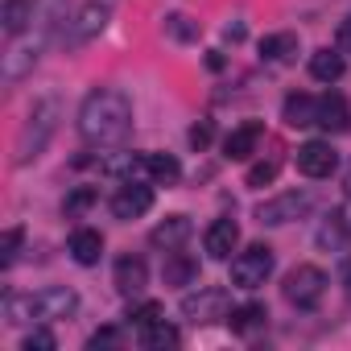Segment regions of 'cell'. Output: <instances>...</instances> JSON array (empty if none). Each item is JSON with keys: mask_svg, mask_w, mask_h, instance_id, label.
I'll use <instances>...</instances> for the list:
<instances>
[{"mask_svg": "<svg viewBox=\"0 0 351 351\" xmlns=\"http://www.w3.org/2000/svg\"><path fill=\"white\" fill-rule=\"evenodd\" d=\"M265 318H269V310H265L261 302L232 306V314H228V322H232V330H236V335H252V330H261V326H265Z\"/></svg>", "mask_w": 351, "mask_h": 351, "instance_id": "obj_22", "label": "cell"}, {"mask_svg": "<svg viewBox=\"0 0 351 351\" xmlns=\"http://www.w3.org/2000/svg\"><path fill=\"white\" fill-rule=\"evenodd\" d=\"M132 132V104L124 91L116 87H95L87 91V99L79 104V136L95 149L120 145Z\"/></svg>", "mask_w": 351, "mask_h": 351, "instance_id": "obj_1", "label": "cell"}, {"mask_svg": "<svg viewBox=\"0 0 351 351\" xmlns=\"http://www.w3.org/2000/svg\"><path fill=\"white\" fill-rule=\"evenodd\" d=\"M343 71H347L343 50L322 46V50H314V54H310V75H314L318 83H339V79H343Z\"/></svg>", "mask_w": 351, "mask_h": 351, "instance_id": "obj_19", "label": "cell"}, {"mask_svg": "<svg viewBox=\"0 0 351 351\" xmlns=\"http://www.w3.org/2000/svg\"><path fill=\"white\" fill-rule=\"evenodd\" d=\"M58 116H62V104L54 95H46V99H38L29 108L21 132H17V165H29V161H38L46 153L50 136L58 132Z\"/></svg>", "mask_w": 351, "mask_h": 351, "instance_id": "obj_3", "label": "cell"}, {"mask_svg": "<svg viewBox=\"0 0 351 351\" xmlns=\"http://www.w3.org/2000/svg\"><path fill=\"white\" fill-rule=\"evenodd\" d=\"M310 207H314V195L310 191H285V195H277V199H269V203L256 207V223L281 228V223H293V219L310 215Z\"/></svg>", "mask_w": 351, "mask_h": 351, "instance_id": "obj_7", "label": "cell"}, {"mask_svg": "<svg viewBox=\"0 0 351 351\" xmlns=\"http://www.w3.org/2000/svg\"><path fill=\"white\" fill-rule=\"evenodd\" d=\"M277 169H281V161H277V157H265V161H256V165L248 169V178H244V186H252V191L269 186V182L277 178Z\"/></svg>", "mask_w": 351, "mask_h": 351, "instance_id": "obj_26", "label": "cell"}, {"mask_svg": "<svg viewBox=\"0 0 351 351\" xmlns=\"http://www.w3.org/2000/svg\"><path fill=\"white\" fill-rule=\"evenodd\" d=\"M58 347V339L46 330V326H34L25 339H21V351H54Z\"/></svg>", "mask_w": 351, "mask_h": 351, "instance_id": "obj_30", "label": "cell"}, {"mask_svg": "<svg viewBox=\"0 0 351 351\" xmlns=\"http://www.w3.org/2000/svg\"><path fill=\"white\" fill-rule=\"evenodd\" d=\"M79 310V293L66 285L54 289H38V293H5L0 302V314H5L9 326H25V322H58L71 318Z\"/></svg>", "mask_w": 351, "mask_h": 351, "instance_id": "obj_2", "label": "cell"}, {"mask_svg": "<svg viewBox=\"0 0 351 351\" xmlns=\"http://www.w3.org/2000/svg\"><path fill=\"white\" fill-rule=\"evenodd\" d=\"M191 236H195V223H191L186 215H169V219H161V223L149 232V244L161 248V252H178Z\"/></svg>", "mask_w": 351, "mask_h": 351, "instance_id": "obj_11", "label": "cell"}, {"mask_svg": "<svg viewBox=\"0 0 351 351\" xmlns=\"http://www.w3.org/2000/svg\"><path fill=\"white\" fill-rule=\"evenodd\" d=\"M281 293H285L289 306H298V310H314V306L322 302V293H326V273H322L318 265H298V269L285 273Z\"/></svg>", "mask_w": 351, "mask_h": 351, "instance_id": "obj_5", "label": "cell"}, {"mask_svg": "<svg viewBox=\"0 0 351 351\" xmlns=\"http://www.w3.org/2000/svg\"><path fill=\"white\" fill-rule=\"evenodd\" d=\"M116 343H120V330H116V326H99V330L87 339L91 351H99V347H116Z\"/></svg>", "mask_w": 351, "mask_h": 351, "instance_id": "obj_32", "label": "cell"}, {"mask_svg": "<svg viewBox=\"0 0 351 351\" xmlns=\"http://www.w3.org/2000/svg\"><path fill=\"white\" fill-rule=\"evenodd\" d=\"M178 178H182L178 157H173V153H149V182H157V186H173Z\"/></svg>", "mask_w": 351, "mask_h": 351, "instance_id": "obj_24", "label": "cell"}, {"mask_svg": "<svg viewBox=\"0 0 351 351\" xmlns=\"http://www.w3.org/2000/svg\"><path fill=\"white\" fill-rule=\"evenodd\" d=\"M330 215H335V223H339V228H343V232H347V236H351V199H347V203H343V207H335V211H330Z\"/></svg>", "mask_w": 351, "mask_h": 351, "instance_id": "obj_33", "label": "cell"}, {"mask_svg": "<svg viewBox=\"0 0 351 351\" xmlns=\"http://www.w3.org/2000/svg\"><path fill=\"white\" fill-rule=\"evenodd\" d=\"M281 120H285L289 128H310V124H318V99L306 95V91L285 95V104H281Z\"/></svg>", "mask_w": 351, "mask_h": 351, "instance_id": "obj_16", "label": "cell"}, {"mask_svg": "<svg viewBox=\"0 0 351 351\" xmlns=\"http://www.w3.org/2000/svg\"><path fill=\"white\" fill-rule=\"evenodd\" d=\"M273 265H277V256L269 244H248L244 252L232 256V285L236 289H261L269 281Z\"/></svg>", "mask_w": 351, "mask_h": 351, "instance_id": "obj_4", "label": "cell"}, {"mask_svg": "<svg viewBox=\"0 0 351 351\" xmlns=\"http://www.w3.org/2000/svg\"><path fill=\"white\" fill-rule=\"evenodd\" d=\"M236 244H240V223L236 219H215L203 236V248H207L211 261H232Z\"/></svg>", "mask_w": 351, "mask_h": 351, "instance_id": "obj_13", "label": "cell"}, {"mask_svg": "<svg viewBox=\"0 0 351 351\" xmlns=\"http://www.w3.org/2000/svg\"><path fill=\"white\" fill-rule=\"evenodd\" d=\"M38 17V5L34 0H5V13H0V25H5V38H21Z\"/></svg>", "mask_w": 351, "mask_h": 351, "instance_id": "obj_17", "label": "cell"}, {"mask_svg": "<svg viewBox=\"0 0 351 351\" xmlns=\"http://www.w3.org/2000/svg\"><path fill=\"white\" fill-rule=\"evenodd\" d=\"M112 281H116V289H120L124 298H136V293L149 285V265H145L141 256H120L116 269H112Z\"/></svg>", "mask_w": 351, "mask_h": 351, "instance_id": "obj_14", "label": "cell"}, {"mask_svg": "<svg viewBox=\"0 0 351 351\" xmlns=\"http://www.w3.org/2000/svg\"><path fill=\"white\" fill-rule=\"evenodd\" d=\"M261 136H265V124H261V120H248V124L232 128V132L223 136V157H228V161H248V157L256 153Z\"/></svg>", "mask_w": 351, "mask_h": 351, "instance_id": "obj_12", "label": "cell"}, {"mask_svg": "<svg viewBox=\"0 0 351 351\" xmlns=\"http://www.w3.org/2000/svg\"><path fill=\"white\" fill-rule=\"evenodd\" d=\"M318 128L322 132H347L351 128V108L339 91H326L318 99Z\"/></svg>", "mask_w": 351, "mask_h": 351, "instance_id": "obj_15", "label": "cell"}, {"mask_svg": "<svg viewBox=\"0 0 351 351\" xmlns=\"http://www.w3.org/2000/svg\"><path fill=\"white\" fill-rule=\"evenodd\" d=\"M108 17H112V0H87V5L75 13V21H71V46H83V42L99 38Z\"/></svg>", "mask_w": 351, "mask_h": 351, "instance_id": "obj_9", "label": "cell"}, {"mask_svg": "<svg viewBox=\"0 0 351 351\" xmlns=\"http://www.w3.org/2000/svg\"><path fill=\"white\" fill-rule=\"evenodd\" d=\"M343 285H347V293H351V256L343 261Z\"/></svg>", "mask_w": 351, "mask_h": 351, "instance_id": "obj_36", "label": "cell"}, {"mask_svg": "<svg viewBox=\"0 0 351 351\" xmlns=\"http://www.w3.org/2000/svg\"><path fill=\"white\" fill-rule=\"evenodd\" d=\"M335 42H339V50H343V54H351V17H343V25H339Z\"/></svg>", "mask_w": 351, "mask_h": 351, "instance_id": "obj_34", "label": "cell"}, {"mask_svg": "<svg viewBox=\"0 0 351 351\" xmlns=\"http://www.w3.org/2000/svg\"><path fill=\"white\" fill-rule=\"evenodd\" d=\"M141 343H145L149 351H165V347H178L182 335H178V326H169L165 318H157V322L141 326Z\"/></svg>", "mask_w": 351, "mask_h": 351, "instance_id": "obj_23", "label": "cell"}, {"mask_svg": "<svg viewBox=\"0 0 351 351\" xmlns=\"http://www.w3.org/2000/svg\"><path fill=\"white\" fill-rule=\"evenodd\" d=\"M153 207V182H120L112 195V215L116 219H141Z\"/></svg>", "mask_w": 351, "mask_h": 351, "instance_id": "obj_10", "label": "cell"}, {"mask_svg": "<svg viewBox=\"0 0 351 351\" xmlns=\"http://www.w3.org/2000/svg\"><path fill=\"white\" fill-rule=\"evenodd\" d=\"M21 240H25V228H9L5 236H0V269H9V265L17 261V248H21Z\"/></svg>", "mask_w": 351, "mask_h": 351, "instance_id": "obj_28", "label": "cell"}, {"mask_svg": "<svg viewBox=\"0 0 351 351\" xmlns=\"http://www.w3.org/2000/svg\"><path fill=\"white\" fill-rule=\"evenodd\" d=\"M293 58H298V34H269V38H261V62L285 66Z\"/></svg>", "mask_w": 351, "mask_h": 351, "instance_id": "obj_18", "label": "cell"}, {"mask_svg": "<svg viewBox=\"0 0 351 351\" xmlns=\"http://www.w3.org/2000/svg\"><path fill=\"white\" fill-rule=\"evenodd\" d=\"M211 136H215V124H211V120H199V124L191 128V149H199V153H203V149L211 145Z\"/></svg>", "mask_w": 351, "mask_h": 351, "instance_id": "obj_31", "label": "cell"}, {"mask_svg": "<svg viewBox=\"0 0 351 351\" xmlns=\"http://www.w3.org/2000/svg\"><path fill=\"white\" fill-rule=\"evenodd\" d=\"M244 34H248L244 21H228V25H223V38H228V42H244Z\"/></svg>", "mask_w": 351, "mask_h": 351, "instance_id": "obj_35", "label": "cell"}, {"mask_svg": "<svg viewBox=\"0 0 351 351\" xmlns=\"http://www.w3.org/2000/svg\"><path fill=\"white\" fill-rule=\"evenodd\" d=\"M71 256H75V265H99V256H104V236H99L95 228H79V232L71 236Z\"/></svg>", "mask_w": 351, "mask_h": 351, "instance_id": "obj_21", "label": "cell"}, {"mask_svg": "<svg viewBox=\"0 0 351 351\" xmlns=\"http://www.w3.org/2000/svg\"><path fill=\"white\" fill-rule=\"evenodd\" d=\"M95 199H99L95 186H75V191L62 199V215H66V219H79V215H87V211L95 207Z\"/></svg>", "mask_w": 351, "mask_h": 351, "instance_id": "obj_25", "label": "cell"}, {"mask_svg": "<svg viewBox=\"0 0 351 351\" xmlns=\"http://www.w3.org/2000/svg\"><path fill=\"white\" fill-rule=\"evenodd\" d=\"M165 34L178 38V42H195V38H199V25H195L191 17H182V13H169V17H165Z\"/></svg>", "mask_w": 351, "mask_h": 351, "instance_id": "obj_27", "label": "cell"}, {"mask_svg": "<svg viewBox=\"0 0 351 351\" xmlns=\"http://www.w3.org/2000/svg\"><path fill=\"white\" fill-rule=\"evenodd\" d=\"M347 195H351V173H347Z\"/></svg>", "mask_w": 351, "mask_h": 351, "instance_id": "obj_37", "label": "cell"}, {"mask_svg": "<svg viewBox=\"0 0 351 351\" xmlns=\"http://www.w3.org/2000/svg\"><path fill=\"white\" fill-rule=\"evenodd\" d=\"M293 165H298V173H306V178H330L339 169V153L330 149V141H306V145H298Z\"/></svg>", "mask_w": 351, "mask_h": 351, "instance_id": "obj_8", "label": "cell"}, {"mask_svg": "<svg viewBox=\"0 0 351 351\" xmlns=\"http://www.w3.org/2000/svg\"><path fill=\"white\" fill-rule=\"evenodd\" d=\"M124 318H128L132 326H149V322H157V318H161V302H132Z\"/></svg>", "mask_w": 351, "mask_h": 351, "instance_id": "obj_29", "label": "cell"}, {"mask_svg": "<svg viewBox=\"0 0 351 351\" xmlns=\"http://www.w3.org/2000/svg\"><path fill=\"white\" fill-rule=\"evenodd\" d=\"M228 314H232V298H228V289H219V285H207V289L182 298V318H191L195 326L223 322Z\"/></svg>", "mask_w": 351, "mask_h": 351, "instance_id": "obj_6", "label": "cell"}, {"mask_svg": "<svg viewBox=\"0 0 351 351\" xmlns=\"http://www.w3.org/2000/svg\"><path fill=\"white\" fill-rule=\"evenodd\" d=\"M161 277H165V285H191V281L199 277V261H195V256H186L182 248H178V252H165Z\"/></svg>", "mask_w": 351, "mask_h": 351, "instance_id": "obj_20", "label": "cell"}]
</instances>
